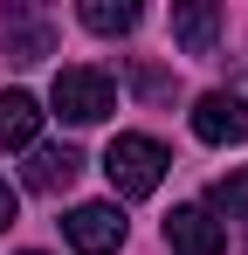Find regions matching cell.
Segmentation results:
<instances>
[{
    "mask_svg": "<svg viewBox=\"0 0 248 255\" xmlns=\"http://www.w3.org/2000/svg\"><path fill=\"white\" fill-rule=\"evenodd\" d=\"M165 166H172V152H165L159 138H145V131H124V138H111V152H104V172H111V186H118L124 200L159 193Z\"/></svg>",
    "mask_w": 248,
    "mask_h": 255,
    "instance_id": "obj_1",
    "label": "cell"
},
{
    "mask_svg": "<svg viewBox=\"0 0 248 255\" xmlns=\"http://www.w3.org/2000/svg\"><path fill=\"white\" fill-rule=\"evenodd\" d=\"M55 118L62 125H104L118 111V83L104 69H55V90H48Z\"/></svg>",
    "mask_w": 248,
    "mask_h": 255,
    "instance_id": "obj_2",
    "label": "cell"
},
{
    "mask_svg": "<svg viewBox=\"0 0 248 255\" xmlns=\"http://www.w3.org/2000/svg\"><path fill=\"white\" fill-rule=\"evenodd\" d=\"M62 235H69L76 255H118L124 249V214L111 207V200H83V207H69Z\"/></svg>",
    "mask_w": 248,
    "mask_h": 255,
    "instance_id": "obj_3",
    "label": "cell"
},
{
    "mask_svg": "<svg viewBox=\"0 0 248 255\" xmlns=\"http://www.w3.org/2000/svg\"><path fill=\"white\" fill-rule=\"evenodd\" d=\"M193 138H200V145H242L248 138V97L207 90L200 104H193Z\"/></svg>",
    "mask_w": 248,
    "mask_h": 255,
    "instance_id": "obj_4",
    "label": "cell"
},
{
    "mask_svg": "<svg viewBox=\"0 0 248 255\" xmlns=\"http://www.w3.org/2000/svg\"><path fill=\"white\" fill-rule=\"evenodd\" d=\"M165 249L172 255H228V228L207 207H172L165 214Z\"/></svg>",
    "mask_w": 248,
    "mask_h": 255,
    "instance_id": "obj_5",
    "label": "cell"
},
{
    "mask_svg": "<svg viewBox=\"0 0 248 255\" xmlns=\"http://www.w3.org/2000/svg\"><path fill=\"white\" fill-rule=\"evenodd\" d=\"M76 172H83V152H76V145H35L21 179H28L35 193H62V186H76Z\"/></svg>",
    "mask_w": 248,
    "mask_h": 255,
    "instance_id": "obj_6",
    "label": "cell"
},
{
    "mask_svg": "<svg viewBox=\"0 0 248 255\" xmlns=\"http://www.w3.org/2000/svg\"><path fill=\"white\" fill-rule=\"evenodd\" d=\"M41 131V104L28 90H0V152H35Z\"/></svg>",
    "mask_w": 248,
    "mask_h": 255,
    "instance_id": "obj_7",
    "label": "cell"
},
{
    "mask_svg": "<svg viewBox=\"0 0 248 255\" xmlns=\"http://www.w3.org/2000/svg\"><path fill=\"white\" fill-rule=\"evenodd\" d=\"M214 35H221V7L214 0H179L172 7V42L186 48V55H207Z\"/></svg>",
    "mask_w": 248,
    "mask_h": 255,
    "instance_id": "obj_8",
    "label": "cell"
},
{
    "mask_svg": "<svg viewBox=\"0 0 248 255\" xmlns=\"http://www.w3.org/2000/svg\"><path fill=\"white\" fill-rule=\"evenodd\" d=\"M83 28L90 35H131L138 28V7L131 0H83Z\"/></svg>",
    "mask_w": 248,
    "mask_h": 255,
    "instance_id": "obj_9",
    "label": "cell"
},
{
    "mask_svg": "<svg viewBox=\"0 0 248 255\" xmlns=\"http://www.w3.org/2000/svg\"><path fill=\"white\" fill-rule=\"evenodd\" d=\"M7 55H14V62H41V55H48V28L28 21V14H7Z\"/></svg>",
    "mask_w": 248,
    "mask_h": 255,
    "instance_id": "obj_10",
    "label": "cell"
},
{
    "mask_svg": "<svg viewBox=\"0 0 248 255\" xmlns=\"http://www.w3.org/2000/svg\"><path fill=\"white\" fill-rule=\"evenodd\" d=\"M207 214H228V221H248V166H235L228 179H214V193H207Z\"/></svg>",
    "mask_w": 248,
    "mask_h": 255,
    "instance_id": "obj_11",
    "label": "cell"
},
{
    "mask_svg": "<svg viewBox=\"0 0 248 255\" xmlns=\"http://www.w3.org/2000/svg\"><path fill=\"white\" fill-rule=\"evenodd\" d=\"M131 83L145 90V97H172V76H159V69H138V76H131Z\"/></svg>",
    "mask_w": 248,
    "mask_h": 255,
    "instance_id": "obj_12",
    "label": "cell"
},
{
    "mask_svg": "<svg viewBox=\"0 0 248 255\" xmlns=\"http://www.w3.org/2000/svg\"><path fill=\"white\" fill-rule=\"evenodd\" d=\"M14 214H21V193H14V186L0 179V228H14Z\"/></svg>",
    "mask_w": 248,
    "mask_h": 255,
    "instance_id": "obj_13",
    "label": "cell"
},
{
    "mask_svg": "<svg viewBox=\"0 0 248 255\" xmlns=\"http://www.w3.org/2000/svg\"><path fill=\"white\" fill-rule=\"evenodd\" d=\"M28 255H41V249H28Z\"/></svg>",
    "mask_w": 248,
    "mask_h": 255,
    "instance_id": "obj_14",
    "label": "cell"
}]
</instances>
